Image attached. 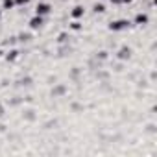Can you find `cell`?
I'll return each instance as SVG.
<instances>
[{"label":"cell","mask_w":157,"mask_h":157,"mask_svg":"<svg viewBox=\"0 0 157 157\" xmlns=\"http://www.w3.org/2000/svg\"><path fill=\"white\" fill-rule=\"evenodd\" d=\"M22 117H24L26 120H30V122H32V120H35V111H33V109H28V111H24V115H22Z\"/></svg>","instance_id":"obj_12"},{"label":"cell","mask_w":157,"mask_h":157,"mask_svg":"<svg viewBox=\"0 0 157 157\" xmlns=\"http://www.w3.org/2000/svg\"><path fill=\"white\" fill-rule=\"evenodd\" d=\"M131 54H133V50H131L129 46H120L118 52H117V57H118L120 61H128V59L131 57Z\"/></svg>","instance_id":"obj_4"},{"label":"cell","mask_w":157,"mask_h":157,"mask_svg":"<svg viewBox=\"0 0 157 157\" xmlns=\"http://www.w3.org/2000/svg\"><path fill=\"white\" fill-rule=\"evenodd\" d=\"M21 85H32V78H22V80H21Z\"/></svg>","instance_id":"obj_16"},{"label":"cell","mask_w":157,"mask_h":157,"mask_svg":"<svg viewBox=\"0 0 157 157\" xmlns=\"http://www.w3.org/2000/svg\"><path fill=\"white\" fill-rule=\"evenodd\" d=\"M148 131H150V133H155V124H150V126H148Z\"/></svg>","instance_id":"obj_19"},{"label":"cell","mask_w":157,"mask_h":157,"mask_svg":"<svg viewBox=\"0 0 157 157\" xmlns=\"http://www.w3.org/2000/svg\"><path fill=\"white\" fill-rule=\"evenodd\" d=\"M50 11H52V6H50L48 2H39V4L35 6V15L46 17V15H50Z\"/></svg>","instance_id":"obj_2"},{"label":"cell","mask_w":157,"mask_h":157,"mask_svg":"<svg viewBox=\"0 0 157 157\" xmlns=\"http://www.w3.org/2000/svg\"><path fill=\"white\" fill-rule=\"evenodd\" d=\"M15 0H2V10H13Z\"/></svg>","instance_id":"obj_11"},{"label":"cell","mask_w":157,"mask_h":157,"mask_svg":"<svg viewBox=\"0 0 157 157\" xmlns=\"http://www.w3.org/2000/svg\"><path fill=\"white\" fill-rule=\"evenodd\" d=\"M0 19H2V10H0Z\"/></svg>","instance_id":"obj_23"},{"label":"cell","mask_w":157,"mask_h":157,"mask_svg":"<svg viewBox=\"0 0 157 157\" xmlns=\"http://www.w3.org/2000/svg\"><path fill=\"white\" fill-rule=\"evenodd\" d=\"M30 28L32 30H41L43 26H44V17H41V15H33L32 19H30Z\"/></svg>","instance_id":"obj_3"},{"label":"cell","mask_w":157,"mask_h":157,"mask_svg":"<svg viewBox=\"0 0 157 157\" xmlns=\"http://www.w3.org/2000/svg\"><path fill=\"white\" fill-rule=\"evenodd\" d=\"M65 93H67V87H65L63 83H59V85H56V87L52 89V96H54V98H57V96H63Z\"/></svg>","instance_id":"obj_7"},{"label":"cell","mask_w":157,"mask_h":157,"mask_svg":"<svg viewBox=\"0 0 157 157\" xmlns=\"http://www.w3.org/2000/svg\"><path fill=\"white\" fill-rule=\"evenodd\" d=\"M2 115H4V109H2V107H0V117H2Z\"/></svg>","instance_id":"obj_22"},{"label":"cell","mask_w":157,"mask_h":157,"mask_svg":"<svg viewBox=\"0 0 157 157\" xmlns=\"http://www.w3.org/2000/svg\"><path fill=\"white\" fill-rule=\"evenodd\" d=\"M131 26V22L128 19H117V21H111L109 22V30L111 32H124Z\"/></svg>","instance_id":"obj_1"},{"label":"cell","mask_w":157,"mask_h":157,"mask_svg":"<svg viewBox=\"0 0 157 157\" xmlns=\"http://www.w3.org/2000/svg\"><path fill=\"white\" fill-rule=\"evenodd\" d=\"M15 43H17V37H10V41H6V43H4V46H8V44L11 46V44H15Z\"/></svg>","instance_id":"obj_18"},{"label":"cell","mask_w":157,"mask_h":157,"mask_svg":"<svg viewBox=\"0 0 157 157\" xmlns=\"http://www.w3.org/2000/svg\"><path fill=\"white\" fill-rule=\"evenodd\" d=\"M109 2H111V4H115V6H118V4H122V2H120V0H109Z\"/></svg>","instance_id":"obj_20"},{"label":"cell","mask_w":157,"mask_h":157,"mask_svg":"<svg viewBox=\"0 0 157 157\" xmlns=\"http://www.w3.org/2000/svg\"><path fill=\"white\" fill-rule=\"evenodd\" d=\"M68 39H70V37H68L67 33H59V35H57V43H59V44H65V43H68Z\"/></svg>","instance_id":"obj_14"},{"label":"cell","mask_w":157,"mask_h":157,"mask_svg":"<svg viewBox=\"0 0 157 157\" xmlns=\"http://www.w3.org/2000/svg\"><path fill=\"white\" fill-rule=\"evenodd\" d=\"M17 41H21V43H30L32 41V33H19V37H17Z\"/></svg>","instance_id":"obj_10"},{"label":"cell","mask_w":157,"mask_h":157,"mask_svg":"<svg viewBox=\"0 0 157 157\" xmlns=\"http://www.w3.org/2000/svg\"><path fill=\"white\" fill-rule=\"evenodd\" d=\"M148 21H150V19H148V13H142V11H140V13H137V15H135V19H133V22H135L137 26H146V24H148Z\"/></svg>","instance_id":"obj_5"},{"label":"cell","mask_w":157,"mask_h":157,"mask_svg":"<svg viewBox=\"0 0 157 157\" xmlns=\"http://www.w3.org/2000/svg\"><path fill=\"white\" fill-rule=\"evenodd\" d=\"M83 15H85L83 6H74V8H72V11H70V17H72V19H82Z\"/></svg>","instance_id":"obj_6"},{"label":"cell","mask_w":157,"mask_h":157,"mask_svg":"<svg viewBox=\"0 0 157 157\" xmlns=\"http://www.w3.org/2000/svg\"><path fill=\"white\" fill-rule=\"evenodd\" d=\"M82 28H83V24L80 22V19H74V21L70 22V30H72V32H80Z\"/></svg>","instance_id":"obj_9"},{"label":"cell","mask_w":157,"mask_h":157,"mask_svg":"<svg viewBox=\"0 0 157 157\" xmlns=\"http://www.w3.org/2000/svg\"><path fill=\"white\" fill-rule=\"evenodd\" d=\"M120 2H122V4H131L133 0H120Z\"/></svg>","instance_id":"obj_21"},{"label":"cell","mask_w":157,"mask_h":157,"mask_svg":"<svg viewBox=\"0 0 157 157\" xmlns=\"http://www.w3.org/2000/svg\"><path fill=\"white\" fill-rule=\"evenodd\" d=\"M96 57H98V59H100V61H105V59H107V57H109V56H107V52H105V50H100V52H98V54H96Z\"/></svg>","instance_id":"obj_15"},{"label":"cell","mask_w":157,"mask_h":157,"mask_svg":"<svg viewBox=\"0 0 157 157\" xmlns=\"http://www.w3.org/2000/svg\"><path fill=\"white\" fill-rule=\"evenodd\" d=\"M17 57H19V50H17V48H11L10 52H6V61L13 63V61H15Z\"/></svg>","instance_id":"obj_8"},{"label":"cell","mask_w":157,"mask_h":157,"mask_svg":"<svg viewBox=\"0 0 157 157\" xmlns=\"http://www.w3.org/2000/svg\"><path fill=\"white\" fill-rule=\"evenodd\" d=\"M30 4V0H15V6H26Z\"/></svg>","instance_id":"obj_17"},{"label":"cell","mask_w":157,"mask_h":157,"mask_svg":"<svg viewBox=\"0 0 157 157\" xmlns=\"http://www.w3.org/2000/svg\"><path fill=\"white\" fill-rule=\"evenodd\" d=\"M93 11H94V13H104V11H105V6L100 4V2H96V4L93 6Z\"/></svg>","instance_id":"obj_13"}]
</instances>
